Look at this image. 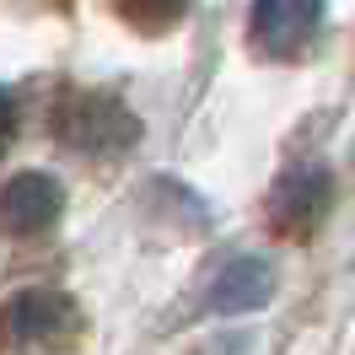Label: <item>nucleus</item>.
<instances>
[{
  "label": "nucleus",
  "mask_w": 355,
  "mask_h": 355,
  "mask_svg": "<svg viewBox=\"0 0 355 355\" xmlns=\"http://www.w3.org/2000/svg\"><path fill=\"white\" fill-rule=\"evenodd\" d=\"M54 140L81 156H119L140 140V119L108 92H65L54 108Z\"/></svg>",
  "instance_id": "f257e3e1"
},
{
  "label": "nucleus",
  "mask_w": 355,
  "mask_h": 355,
  "mask_svg": "<svg viewBox=\"0 0 355 355\" xmlns=\"http://www.w3.org/2000/svg\"><path fill=\"white\" fill-rule=\"evenodd\" d=\"M329 210H334V173L323 162H296V167H286L275 178V189L264 200V221L275 237L307 243L312 232L329 221Z\"/></svg>",
  "instance_id": "f03ea898"
},
{
  "label": "nucleus",
  "mask_w": 355,
  "mask_h": 355,
  "mask_svg": "<svg viewBox=\"0 0 355 355\" xmlns=\"http://www.w3.org/2000/svg\"><path fill=\"white\" fill-rule=\"evenodd\" d=\"M0 329L22 350H70V345H81L87 318H81V302L70 291H22L6 302Z\"/></svg>",
  "instance_id": "7ed1b4c3"
},
{
  "label": "nucleus",
  "mask_w": 355,
  "mask_h": 355,
  "mask_svg": "<svg viewBox=\"0 0 355 355\" xmlns=\"http://www.w3.org/2000/svg\"><path fill=\"white\" fill-rule=\"evenodd\" d=\"M329 22V0H253L248 6V44L264 60H296L318 44Z\"/></svg>",
  "instance_id": "20e7f679"
},
{
  "label": "nucleus",
  "mask_w": 355,
  "mask_h": 355,
  "mask_svg": "<svg viewBox=\"0 0 355 355\" xmlns=\"http://www.w3.org/2000/svg\"><path fill=\"white\" fill-rule=\"evenodd\" d=\"M65 210V189L49 173H17L0 189V232L6 237H38L60 221Z\"/></svg>",
  "instance_id": "39448f33"
},
{
  "label": "nucleus",
  "mask_w": 355,
  "mask_h": 355,
  "mask_svg": "<svg viewBox=\"0 0 355 355\" xmlns=\"http://www.w3.org/2000/svg\"><path fill=\"white\" fill-rule=\"evenodd\" d=\"M275 296V269L259 259V253H237L232 264H221V275L210 280V296L205 307L216 318H237V312H259Z\"/></svg>",
  "instance_id": "423d86ee"
},
{
  "label": "nucleus",
  "mask_w": 355,
  "mask_h": 355,
  "mask_svg": "<svg viewBox=\"0 0 355 355\" xmlns=\"http://www.w3.org/2000/svg\"><path fill=\"white\" fill-rule=\"evenodd\" d=\"M119 6V17L135 27V33H167L189 17V6L194 0H113Z\"/></svg>",
  "instance_id": "0eeeda50"
},
{
  "label": "nucleus",
  "mask_w": 355,
  "mask_h": 355,
  "mask_svg": "<svg viewBox=\"0 0 355 355\" xmlns=\"http://www.w3.org/2000/svg\"><path fill=\"white\" fill-rule=\"evenodd\" d=\"M11 135H17V97L0 87V151L11 146Z\"/></svg>",
  "instance_id": "6e6552de"
},
{
  "label": "nucleus",
  "mask_w": 355,
  "mask_h": 355,
  "mask_svg": "<svg viewBox=\"0 0 355 355\" xmlns=\"http://www.w3.org/2000/svg\"><path fill=\"white\" fill-rule=\"evenodd\" d=\"M60 6H70V0H60Z\"/></svg>",
  "instance_id": "1a4fd4ad"
}]
</instances>
